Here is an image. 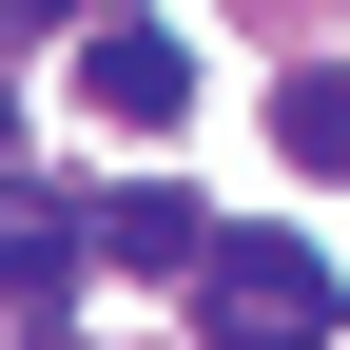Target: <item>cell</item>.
I'll use <instances>...</instances> for the list:
<instances>
[{
	"mask_svg": "<svg viewBox=\"0 0 350 350\" xmlns=\"http://www.w3.org/2000/svg\"><path fill=\"white\" fill-rule=\"evenodd\" d=\"M195 312H214V350H312L331 312H350V273L312 234H214V273H195Z\"/></svg>",
	"mask_w": 350,
	"mask_h": 350,
	"instance_id": "1",
	"label": "cell"
},
{
	"mask_svg": "<svg viewBox=\"0 0 350 350\" xmlns=\"http://www.w3.org/2000/svg\"><path fill=\"white\" fill-rule=\"evenodd\" d=\"M78 98H98L117 137H175V117H195V59H175L156 20H98V39H78Z\"/></svg>",
	"mask_w": 350,
	"mask_h": 350,
	"instance_id": "2",
	"label": "cell"
},
{
	"mask_svg": "<svg viewBox=\"0 0 350 350\" xmlns=\"http://www.w3.org/2000/svg\"><path fill=\"white\" fill-rule=\"evenodd\" d=\"M78 253H98V214H78V195H39V175H0V312H59V292H78Z\"/></svg>",
	"mask_w": 350,
	"mask_h": 350,
	"instance_id": "3",
	"label": "cell"
},
{
	"mask_svg": "<svg viewBox=\"0 0 350 350\" xmlns=\"http://www.w3.org/2000/svg\"><path fill=\"white\" fill-rule=\"evenodd\" d=\"M98 253H137V273H214V214L175 195V175H137V195L98 214Z\"/></svg>",
	"mask_w": 350,
	"mask_h": 350,
	"instance_id": "4",
	"label": "cell"
},
{
	"mask_svg": "<svg viewBox=\"0 0 350 350\" xmlns=\"http://www.w3.org/2000/svg\"><path fill=\"white\" fill-rule=\"evenodd\" d=\"M273 137H292V175H350V78H292Z\"/></svg>",
	"mask_w": 350,
	"mask_h": 350,
	"instance_id": "5",
	"label": "cell"
},
{
	"mask_svg": "<svg viewBox=\"0 0 350 350\" xmlns=\"http://www.w3.org/2000/svg\"><path fill=\"white\" fill-rule=\"evenodd\" d=\"M0 20H78V0H0Z\"/></svg>",
	"mask_w": 350,
	"mask_h": 350,
	"instance_id": "6",
	"label": "cell"
},
{
	"mask_svg": "<svg viewBox=\"0 0 350 350\" xmlns=\"http://www.w3.org/2000/svg\"><path fill=\"white\" fill-rule=\"evenodd\" d=\"M0 156H20V98H0Z\"/></svg>",
	"mask_w": 350,
	"mask_h": 350,
	"instance_id": "7",
	"label": "cell"
}]
</instances>
